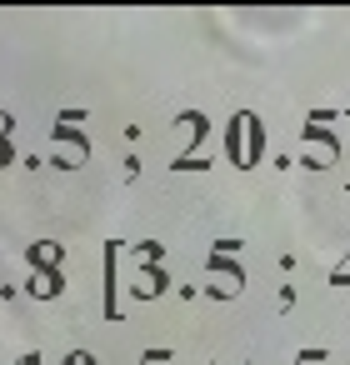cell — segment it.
I'll list each match as a JSON object with an SVG mask.
<instances>
[{
  "instance_id": "6da1fadb",
  "label": "cell",
  "mask_w": 350,
  "mask_h": 365,
  "mask_svg": "<svg viewBox=\"0 0 350 365\" xmlns=\"http://www.w3.org/2000/svg\"><path fill=\"white\" fill-rule=\"evenodd\" d=\"M61 285H66V280H61L56 270H41V275L31 280V290H36V295H61Z\"/></svg>"
},
{
  "instance_id": "7a4b0ae2",
  "label": "cell",
  "mask_w": 350,
  "mask_h": 365,
  "mask_svg": "<svg viewBox=\"0 0 350 365\" xmlns=\"http://www.w3.org/2000/svg\"><path fill=\"white\" fill-rule=\"evenodd\" d=\"M31 260H36V265H46V260L56 265V260H61V245H31Z\"/></svg>"
}]
</instances>
